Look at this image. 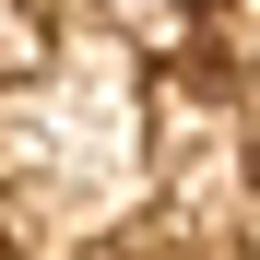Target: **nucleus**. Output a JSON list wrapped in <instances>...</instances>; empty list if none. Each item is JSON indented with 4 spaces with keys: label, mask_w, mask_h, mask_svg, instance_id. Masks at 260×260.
<instances>
[]
</instances>
